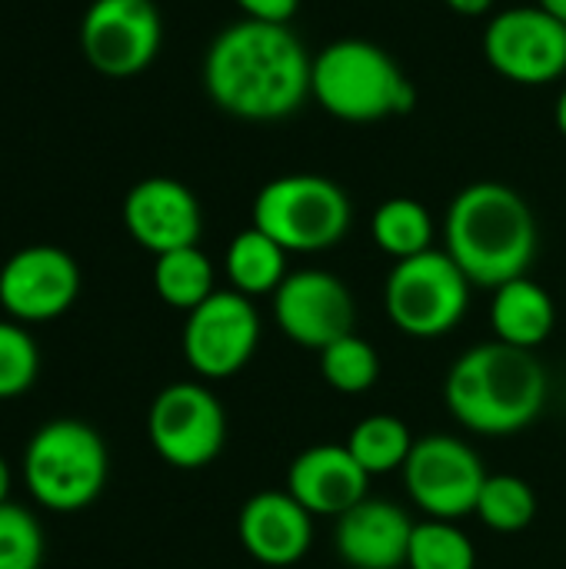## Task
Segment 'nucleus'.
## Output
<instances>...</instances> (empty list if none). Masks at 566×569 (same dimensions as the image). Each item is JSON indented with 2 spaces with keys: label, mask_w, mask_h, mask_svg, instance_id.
Masks as SVG:
<instances>
[{
  "label": "nucleus",
  "mask_w": 566,
  "mask_h": 569,
  "mask_svg": "<svg viewBox=\"0 0 566 569\" xmlns=\"http://www.w3.org/2000/svg\"><path fill=\"white\" fill-rule=\"evenodd\" d=\"M310 70L314 57L290 23L240 17L210 40L200 80L217 110L247 123H274L307 103Z\"/></svg>",
  "instance_id": "nucleus-1"
},
{
  "label": "nucleus",
  "mask_w": 566,
  "mask_h": 569,
  "mask_svg": "<svg viewBox=\"0 0 566 569\" xmlns=\"http://www.w3.org/2000/svg\"><path fill=\"white\" fill-rule=\"evenodd\" d=\"M444 243L474 287L497 290L527 277L540 243L537 217L514 187L500 180H477L450 200Z\"/></svg>",
  "instance_id": "nucleus-2"
},
{
  "label": "nucleus",
  "mask_w": 566,
  "mask_h": 569,
  "mask_svg": "<svg viewBox=\"0 0 566 569\" xmlns=\"http://www.w3.org/2000/svg\"><path fill=\"white\" fill-rule=\"evenodd\" d=\"M444 400L464 430L510 437L540 417L547 403V370L530 350L490 340L470 347L450 367Z\"/></svg>",
  "instance_id": "nucleus-3"
},
{
  "label": "nucleus",
  "mask_w": 566,
  "mask_h": 569,
  "mask_svg": "<svg viewBox=\"0 0 566 569\" xmlns=\"http://www.w3.org/2000/svg\"><path fill=\"white\" fill-rule=\"evenodd\" d=\"M310 97L344 123H377L417 107V87L374 40L344 37L314 57Z\"/></svg>",
  "instance_id": "nucleus-4"
},
{
  "label": "nucleus",
  "mask_w": 566,
  "mask_h": 569,
  "mask_svg": "<svg viewBox=\"0 0 566 569\" xmlns=\"http://www.w3.org/2000/svg\"><path fill=\"white\" fill-rule=\"evenodd\" d=\"M20 470L30 497L43 510L77 513L103 493L110 457L90 423L50 420L30 437Z\"/></svg>",
  "instance_id": "nucleus-5"
},
{
  "label": "nucleus",
  "mask_w": 566,
  "mask_h": 569,
  "mask_svg": "<svg viewBox=\"0 0 566 569\" xmlns=\"http://www.w3.org/2000/svg\"><path fill=\"white\" fill-rule=\"evenodd\" d=\"M354 223L347 190L324 173H284L254 197V227L287 253H320L337 247Z\"/></svg>",
  "instance_id": "nucleus-6"
},
{
  "label": "nucleus",
  "mask_w": 566,
  "mask_h": 569,
  "mask_svg": "<svg viewBox=\"0 0 566 569\" xmlns=\"http://www.w3.org/2000/svg\"><path fill=\"white\" fill-rule=\"evenodd\" d=\"M470 280L447 250H427L410 260H397L384 307L390 323L414 340H437L457 330L470 307Z\"/></svg>",
  "instance_id": "nucleus-7"
},
{
  "label": "nucleus",
  "mask_w": 566,
  "mask_h": 569,
  "mask_svg": "<svg viewBox=\"0 0 566 569\" xmlns=\"http://www.w3.org/2000/svg\"><path fill=\"white\" fill-rule=\"evenodd\" d=\"M147 437L167 467L203 470L227 443L224 403L203 383H170L150 403Z\"/></svg>",
  "instance_id": "nucleus-8"
},
{
  "label": "nucleus",
  "mask_w": 566,
  "mask_h": 569,
  "mask_svg": "<svg viewBox=\"0 0 566 569\" xmlns=\"http://www.w3.org/2000/svg\"><path fill=\"white\" fill-rule=\"evenodd\" d=\"M487 477L477 450L450 433L420 437L404 463V487L430 520L470 517Z\"/></svg>",
  "instance_id": "nucleus-9"
},
{
  "label": "nucleus",
  "mask_w": 566,
  "mask_h": 569,
  "mask_svg": "<svg viewBox=\"0 0 566 569\" xmlns=\"http://www.w3.org/2000/svg\"><path fill=\"white\" fill-rule=\"evenodd\" d=\"M480 47L490 70L520 87H547L566 73V27L537 3L494 13Z\"/></svg>",
  "instance_id": "nucleus-10"
},
{
  "label": "nucleus",
  "mask_w": 566,
  "mask_h": 569,
  "mask_svg": "<svg viewBox=\"0 0 566 569\" xmlns=\"http://www.w3.org/2000/svg\"><path fill=\"white\" fill-rule=\"evenodd\" d=\"M163 43V20L153 0H93L80 20L83 60L110 80L143 73Z\"/></svg>",
  "instance_id": "nucleus-11"
},
{
  "label": "nucleus",
  "mask_w": 566,
  "mask_h": 569,
  "mask_svg": "<svg viewBox=\"0 0 566 569\" xmlns=\"http://www.w3.org/2000/svg\"><path fill=\"white\" fill-rule=\"evenodd\" d=\"M183 357L200 380H227L240 373L260 343V313L250 297L217 290L187 313Z\"/></svg>",
  "instance_id": "nucleus-12"
},
{
  "label": "nucleus",
  "mask_w": 566,
  "mask_h": 569,
  "mask_svg": "<svg viewBox=\"0 0 566 569\" xmlns=\"http://www.w3.org/2000/svg\"><path fill=\"white\" fill-rule=\"evenodd\" d=\"M274 320L280 333L307 350H324L354 333L357 300L350 287L327 270H297L274 293Z\"/></svg>",
  "instance_id": "nucleus-13"
},
{
  "label": "nucleus",
  "mask_w": 566,
  "mask_h": 569,
  "mask_svg": "<svg viewBox=\"0 0 566 569\" xmlns=\"http://www.w3.org/2000/svg\"><path fill=\"white\" fill-rule=\"evenodd\" d=\"M80 293L77 260L50 243H33L0 267V307L17 323H47L63 317Z\"/></svg>",
  "instance_id": "nucleus-14"
},
{
  "label": "nucleus",
  "mask_w": 566,
  "mask_h": 569,
  "mask_svg": "<svg viewBox=\"0 0 566 569\" xmlns=\"http://www.w3.org/2000/svg\"><path fill=\"white\" fill-rule=\"evenodd\" d=\"M123 227L153 257L197 247L203 213L193 190L173 177H143L123 197Z\"/></svg>",
  "instance_id": "nucleus-15"
},
{
  "label": "nucleus",
  "mask_w": 566,
  "mask_h": 569,
  "mask_svg": "<svg viewBox=\"0 0 566 569\" xmlns=\"http://www.w3.org/2000/svg\"><path fill=\"white\" fill-rule=\"evenodd\" d=\"M370 473L354 460L347 443H320L297 453L287 467V493L310 517L340 520L360 500H367Z\"/></svg>",
  "instance_id": "nucleus-16"
},
{
  "label": "nucleus",
  "mask_w": 566,
  "mask_h": 569,
  "mask_svg": "<svg viewBox=\"0 0 566 569\" xmlns=\"http://www.w3.org/2000/svg\"><path fill=\"white\" fill-rule=\"evenodd\" d=\"M237 537L257 563L287 569L307 557L314 543V517L287 490H260L240 507Z\"/></svg>",
  "instance_id": "nucleus-17"
},
{
  "label": "nucleus",
  "mask_w": 566,
  "mask_h": 569,
  "mask_svg": "<svg viewBox=\"0 0 566 569\" xmlns=\"http://www.w3.org/2000/svg\"><path fill=\"white\" fill-rule=\"evenodd\" d=\"M414 523L390 500H360L337 520L334 547L350 569H404Z\"/></svg>",
  "instance_id": "nucleus-18"
},
{
  "label": "nucleus",
  "mask_w": 566,
  "mask_h": 569,
  "mask_svg": "<svg viewBox=\"0 0 566 569\" xmlns=\"http://www.w3.org/2000/svg\"><path fill=\"white\" fill-rule=\"evenodd\" d=\"M490 327H494V340L534 353L540 343L550 340V333L557 327L554 297L537 280L517 277V280L494 290Z\"/></svg>",
  "instance_id": "nucleus-19"
},
{
  "label": "nucleus",
  "mask_w": 566,
  "mask_h": 569,
  "mask_svg": "<svg viewBox=\"0 0 566 569\" xmlns=\"http://www.w3.org/2000/svg\"><path fill=\"white\" fill-rule=\"evenodd\" d=\"M224 273L230 280V290L250 300L277 293V287L287 280V250L250 223L230 240L224 253Z\"/></svg>",
  "instance_id": "nucleus-20"
},
{
  "label": "nucleus",
  "mask_w": 566,
  "mask_h": 569,
  "mask_svg": "<svg viewBox=\"0 0 566 569\" xmlns=\"http://www.w3.org/2000/svg\"><path fill=\"white\" fill-rule=\"evenodd\" d=\"M370 237L387 257H394V263L410 260L434 250V217L414 197H390L374 210Z\"/></svg>",
  "instance_id": "nucleus-21"
},
{
  "label": "nucleus",
  "mask_w": 566,
  "mask_h": 569,
  "mask_svg": "<svg viewBox=\"0 0 566 569\" xmlns=\"http://www.w3.org/2000/svg\"><path fill=\"white\" fill-rule=\"evenodd\" d=\"M153 290L167 307L190 313L210 293H217L210 257L200 247H183L153 257Z\"/></svg>",
  "instance_id": "nucleus-22"
},
{
  "label": "nucleus",
  "mask_w": 566,
  "mask_h": 569,
  "mask_svg": "<svg viewBox=\"0 0 566 569\" xmlns=\"http://www.w3.org/2000/svg\"><path fill=\"white\" fill-rule=\"evenodd\" d=\"M414 443L417 440H414L410 427L394 413L364 417L347 437V450L370 473V480L384 477V473H394V470H404Z\"/></svg>",
  "instance_id": "nucleus-23"
},
{
  "label": "nucleus",
  "mask_w": 566,
  "mask_h": 569,
  "mask_svg": "<svg viewBox=\"0 0 566 569\" xmlns=\"http://www.w3.org/2000/svg\"><path fill=\"white\" fill-rule=\"evenodd\" d=\"M474 513L494 533H520L537 520V493L514 473H494L487 477Z\"/></svg>",
  "instance_id": "nucleus-24"
},
{
  "label": "nucleus",
  "mask_w": 566,
  "mask_h": 569,
  "mask_svg": "<svg viewBox=\"0 0 566 569\" xmlns=\"http://www.w3.org/2000/svg\"><path fill=\"white\" fill-rule=\"evenodd\" d=\"M407 569H477V550L454 520L414 523Z\"/></svg>",
  "instance_id": "nucleus-25"
},
{
  "label": "nucleus",
  "mask_w": 566,
  "mask_h": 569,
  "mask_svg": "<svg viewBox=\"0 0 566 569\" xmlns=\"http://www.w3.org/2000/svg\"><path fill=\"white\" fill-rule=\"evenodd\" d=\"M320 373H324L330 390L347 393V397H360L377 383L380 357H377L374 343H367L357 333H347L337 343L320 350Z\"/></svg>",
  "instance_id": "nucleus-26"
},
{
  "label": "nucleus",
  "mask_w": 566,
  "mask_h": 569,
  "mask_svg": "<svg viewBox=\"0 0 566 569\" xmlns=\"http://www.w3.org/2000/svg\"><path fill=\"white\" fill-rule=\"evenodd\" d=\"M40 373L37 340L17 320H0V400H13L33 387Z\"/></svg>",
  "instance_id": "nucleus-27"
},
{
  "label": "nucleus",
  "mask_w": 566,
  "mask_h": 569,
  "mask_svg": "<svg viewBox=\"0 0 566 569\" xmlns=\"http://www.w3.org/2000/svg\"><path fill=\"white\" fill-rule=\"evenodd\" d=\"M43 567V530L37 517L17 503L0 507V569Z\"/></svg>",
  "instance_id": "nucleus-28"
},
{
  "label": "nucleus",
  "mask_w": 566,
  "mask_h": 569,
  "mask_svg": "<svg viewBox=\"0 0 566 569\" xmlns=\"http://www.w3.org/2000/svg\"><path fill=\"white\" fill-rule=\"evenodd\" d=\"M247 20L260 23H290L300 10V0H234Z\"/></svg>",
  "instance_id": "nucleus-29"
},
{
  "label": "nucleus",
  "mask_w": 566,
  "mask_h": 569,
  "mask_svg": "<svg viewBox=\"0 0 566 569\" xmlns=\"http://www.w3.org/2000/svg\"><path fill=\"white\" fill-rule=\"evenodd\" d=\"M444 3L460 17H484L494 7V0H444Z\"/></svg>",
  "instance_id": "nucleus-30"
},
{
  "label": "nucleus",
  "mask_w": 566,
  "mask_h": 569,
  "mask_svg": "<svg viewBox=\"0 0 566 569\" xmlns=\"http://www.w3.org/2000/svg\"><path fill=\"white\" fill-rule=\"evenodd\" d=\"M10 483H13V473H10V463H7L3 453H0V507L10 503V500H7V497H10Z\"/></svg>",
  "instance_id": "nucleus-31"
},
{
  "label": "nucleus",
  "mask_w": 566,
  "mask_h": 569,
  "mask_svg": "<svg viewBox=\"0 0 566 569\" xmlns=\"http://www.w3.org/2000/svg\"><path fill=\"white\" fill-rule=\"evenodd\" d=\"M537 7H540L544 13H550L554 20H560L566 27V0H537Z\"/></svg>",
  "instance_id": "nucleus-32"
},
{
  "label": "nucleus",
  "mask_w": 566,
  "mask_h": 569,
  "mask_svg": "<svg viewBox=\"0 0 566 569\" xmlns=\"http://www.w3.org/2000/svg\"><path fill=\"white\" fill-rule=\"evenodd\" d=\"M554 123H557L560 137L566 140V87L560 90V97H557V107H554Z\"/></svg>",
  "instance_id": "nucleus-33"
}]
</instances>
